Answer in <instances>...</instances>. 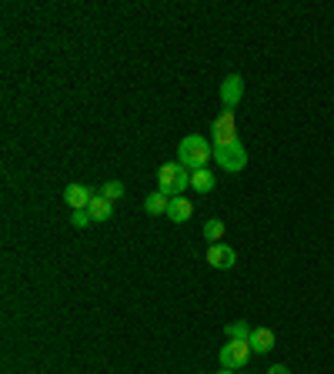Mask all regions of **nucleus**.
<instances>
[{
    "label": "nucleus",
    "instance_id": "nucleus-1",
    "mask_svg": "<svg viewBox=\"0 0 334 374\" xmlns=\"http://www.w3.org/2000/svg\"><path fill=\"white\" fill-rule=\"evenodd\" d=\"M211 157H214V144H207L201 134H187L177 148V164H184L187 170H204Z\"/></svg>",
    "mask_w": 334,
    "mask_h": 374
},
{
    "label": "nucleus",
    "instance_id": "nucleus-2",
    "mask_svg": "<svg viewBox=\"0 0 334 374\" xmlns=\"http://www.w3.org/2000/svg\"><path fill=\"white\" fill-rule=\"evenodd\" d=\"M187 187H191V170L184 164H164L157 170V190L167 197H181Z\"/></svg>",
    "mask_w": 334,
    "mask_h": 374
},
{
    "label": "nucleus",
    "instance_id": "nucleus-3",
    "mask_svg": "<svg viewBox=\"0 0 334 374\" xmlns=\"http://www.w3.org/2000/svg\"><path fill=\"white\" fill-rule=\"evenodd\" d=\"M251 341H227L221 348V368H227V371H241L244 364L251 361Z\"/></svg>",
    "mask_w": 334,
    "mask_h": 374
},
{
    "label": "nucleus",
    "instance_id": "nucleus-4",
    "mask_svg": "<svg viewBox=\"0 0 334 374\" xmlns=\"http://www.w3.org/2000/svg\"><path fill=\"white\" fill-rule=\"evenodd\" d=\"M211 141L214 148H227V144H238V127H234V111H221L214 127H211Z\"/></svg>",
    "mask_w": 334,
    "mask_h": 374
},
{
    "label": "nucleus",
    "instance_id": "nucleus-5",
    "mask_svg": "<svg viewBox=\"0 0 334 374\" xmlns=\"http://www.w3.org/2000/svg\"><path fill=\"white\" fill-rule=\"evenodd\" d=\"M214 161H218L224 170L238 174V170L247 168V150H244L241 141H238V144H227V148H214Z\"/></svg>",
    "mask_w": 334,
    "mask_h": 374
},
{
    "label": "nucleus",
    "instance_id": "nucleus-6",
    "mask_svg": "<svg viewBox=\"0 0 334 374\" xmlns=\"http://www.w3.org/2000/svg\"><path fill=\"white\" fill-rule=\"evenodd\" d=\"M241 97H244V77L241 74H227V77H224V84H221L224 111H234V107L241 104Z\"/></svg>",
    "mask_w": 334,
    "mask_h": 374
},
{
    "label": "nucleus",
    "instance_id": "nucleus-7",
    "mask_svg": "<svg viewBox=\"0 0 334 374\" xmlns=\"http://www.w3.org/2000/svg\"><path fill=\"white\" fill-rule=\"evenodd\" d=\"M234 261H238V254H234L231 244L221 241V244H211V247H207V264H211V267H218V271H231Z\"/></svg>",
    "mask_w": 334,
    "mask_h": 374
},
{
    "label": "nucleus",
    "instance_id": "nucleus-8",
    "mask_svg": "<svg viewBox=\"0 0 334 374\" xmlns=\"http://www.w3.org/2000/svg\"><path fill=\"white\" fill-rule=\"evenodd\" d=\"M64 201H67V207L71 211H87L94 201V190L84 184H67L64 187Z\"/></svg>",
    "mask_w": 334,
    "mask_h": 374
},
{
    "label": "nucleus",
    "instance_id": "nucleus-9",
    "mask_svg": "<svg viewBox=\"0 0 334 374\" xmlns=\"http://www.w3.org/2000/svg\"><path fill=\"white\" fill-rule=\"evenodd\" d=\"M274 341H278V337H274L271 328H254V331H251V351H254V355H271V351H274Z\"/></svg>",
    "mask_w": 334,
    "mask_h": 374
},
{
    "label": "nucleus",
    "instance_id": "nucleus-10",
    "mask_svg": "<svg viewBox=\"0 0 334 374\" xmlns=\"http://www.w3.org/2000/svg\"><path fill=\"white\" fill-rule=\"evenodd\" d=\"M191 214H194V204L187 201L184 194H181V197H170V207H167V217H170L174 224H187V221H191Z\"/></svg>",
    "mask_w": 334,
    "mask_h": 374
},
{
    "label": "nucleus",
    "instance_id": "nucleus-11",
    "mask_svg": "<svg viewBox=\"0 0 334 374\" xmlns=\"http://www.w3.org/2000/svg\"><path fill=\"white\" fill-rule=\"evenodd\" d=\"M87 214H91L94 221H111L114 217V204L107 201V197H100V194H94V201H91V207H87Z\"/></svg>",
    "mask_w": 334,
    "mask_h": 374
},
{
    "label": "nucleus",
    "instance_id": "nucleus-12",
    "mask_svg": "<svg viewBox=\"0 0 334 374\" xmlns=\"http://www.w3.org/2000/svg\"><path fill=\"white\" fill-rule=\"evenodd\" d=\"M167 207H170V197H167V194H161V190L148 194V201H144V211H148L150 217H157V214H167Z\"/></svg>",
    "mask_w": 334,
    "mask_h": 374
},
{
    "label": "nucleus",
    "instance_id": "nucleus-13",
    "mask_svg": "<svg viewBox=\"0 0 334 374\" xmlns=\"http://www.w3.org/2000/svg\"><path fill=\"white\" fill-rule=\"evenodd\" d=\"M191 187L194 190H201V194H211L214 190V174L211 170H191Z\"/></svg>",
    "mask_w": 334,
    "mask_h": 374
},
{
    "label": "nucleus",
    "instance_id": "nucleus-14",
    "mask_svg": "<svg viewBox=\"0 0 334 374\" xmlns=\"http://www.w3.org/2000/svg\"><path fill=\"white\" fill-rule=\"evenodd\" d=\"M251 331H254V328H247L244 321H231V324L224 328L227 341H251Z\"/></svg>",
    "mask_w": 334,
    "mask_h": 374
},
{
    "label": "nucleus",
    "instance_id": "nucleus-15",
    "mask_svg": "<svg viewBox=\"0 0 334 374\" xmlns=\"http://www.w3.org/2000/svg\"><path fill=\"white\" fill-rule=\"evenodd\" d=\"M204 238H207V241H214V244H221V238H224V221L211 217V221L204 224Z\"/></svg>",
    "mask_w": 334,
    "mask_h": 374
},
{
    "label": "nucleus",
    "instance_id": "nucleus-16",
    "mask_svg": "<svg viewBox=\"0 0 334 374\" xmlns=\"http://www.w3.org/2000/svg\"><path fill=\"white\" fill-rule=\"evenodd\" d=\"M100 197H107V201H121V197H124V184H121V181H107V184L100 187Z\"/></svg>",
    "mask_w": 334,
    "mask_h": 374
},
{
    "label": "nucleus",
    "instance_id": "nucleus-17",
    "mask_svg": "<svg viewBox=\"0 0 334 374\" xmlns=\"http://www.w3.org/2000/svg\"><path fill=\"white\" fill-rule=\"evenodd\" d=\"M91 221H94V217L87 214V211H71V224H74L77 231H80V227H87Z\"/></svg>",
    "mask_w": 334,
    "mask_h": 374
},
{
    "label": "nucleus",
    "instance_id": "nucleus-18",
    "mask_svg": "<svg viewBox=\"0 0 334 374\" xmlns=\"http://www.w3.org/2000/svg\"><path fill=\"white\" fill-rule=\"evenodd\" d=\"M267 374H291V371H288L284 364H274V368H271V371H267Z\"/></svg>",
    "mask_w": 334,
    "mask_h": 374
},
{
    "label": "nucleus",
    "instance_id": "nucleus-19",
    "mask_svg": "<svg viewBox=\"0 0 334 374\" xmlns=\"http://www.w3.org/2000/svg\"><path fill=\"white\" fill-rule=\"evenodd\" d=\"M218 374H238V371H227V368H221V371H218Z\"/></svg>",
    "mask_w": 334,
    "mask_h": 374
}]
</instances>
